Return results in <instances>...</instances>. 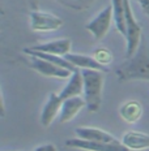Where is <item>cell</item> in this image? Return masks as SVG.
I'll return each mask as SVG.
<instances>
[{
	"label": "cell",
	"instance_id": "cell-12",
	"mask_svg": "<svg viewBox=\"0 0 149 151\" xmlns=\"http://www.w3.org/2000/svg\"><path fill=\"white\" fill-rule=\"evenodd\" d=\"M82 107H86V104H85L84 98H81V96H73V98L63 100L62 109L59 113V122L64 124V122L71 121L80 112Z\"/></svg>",
	"mask_w": 149,
	"mask_h": 151
},
{
	"label": "cell",
	"instance_id": "cell-20",
	"mask_svg": "<svg viewBox=\"0 0 149 151\" xmlns=\"http://www.w3.org/2000/svg\"><path fill=\"white\" fill-rule=\"evenodd\" d=\"M34 151H56V147L52 143H46V145H42V146H38Z\"/></svg>",
	"mask_w": 149,
	"mask_h": 151
},
{
	"label": "cell",
	"instance_id": "cell-14",
	"mask_svg": "<svg viewBox=\"0 0 149 151\" xmlns=\"http://www.w3.org/2000/svg\"><path fill=\"white\" fill-rule=\"evenodd\" d=\"M81 94H84V78H82L81 70L77 69L69 77L68 83L60 91L59 96L63 100H65L68 98H73V96H80Z\"/></svg>",
	"mask_w": 149,
	"mask_h": 151
},
{
	"label": "cell",
	"instance_id": "cell-18",
	"mask_svg": "<svg viewBox=\"0 0 149 151\" xmlns=\"http://www.w3.org/2000/svg\"><path fill=\"white\" fill-rule=\"evenodd\" d=\"M56 1L64 7L73 9V11H85V9L90 8L96 0H56Z\"/></svg>",
	"mask_w": 149,
	"mask_h": 151
},
{
	"label": "cell",
	"instance_id": "cell-8",
	"mask_svg": "<svg viewBox=\"0 0 149 151\" xmlns=\"http://www.w3.org/2000/svg\"><path fill=\"white\" fill-rule=\"evenodd\" d=\"M71 47L72 42L68 38H62V39H55L50 40V42L39 43L33 47H30L33 51L38 52H45V53H51V55H58V56H65L71 53Z\"/></svg>",
	"mask_w": 149,
	"mask_h": 151
},
{
	"label": "cell",
	"instance_id": "cell-4",
	"mask_svg": "<svg viewBox=\"0 0 149 151\" xmlns=\"http://www.w3.org/2000/svg\"><path fill=\"white\" fill-rule=\"evenodd\" d=\"M64 21L60 17L38 9L30 11V27L33 31H56L62 29Z\"/></svg>",
	"mask_w": 149,
	"mask_h": 151
},
{
	"label": "cell",
	"instance_id": "cell-2",
	"mask_svg": "<svg viewBox=\"0 0 149 151\" xmlns=\"http://www.w3.org/2000/svg\"><path fill=\"white\" fill-rule=\"evenodd\" d=\"M84 78V100L89 112L100 111L102 104L105 73L94 69H80Z\"/></svg>",
	"mask_w": 149,
	"mask_h": 151
},
{
	"label": "cell",
	"instance_id": "cell-16",
	"mask_svg": "<svg viewBox=\"0 0 149 151\" xmlns=\"http://www.w3.org/2000/svg\"><path fill=\"white\" fill-rule=\"evenodd\" d=\"M24 52L29 56H37V58H41V59H43V60H47V61L52 63V64H55V65H59V67H62V68L68 69V70H71V72L77 70V68H76L75 65H72L64 56L51 55V53H45V52H38V51H33L31 48H24Z\"/></svg>",
	"mask_w": 149,
	"mask_h": 151
},
{
	"label": "cell",
	"instance_id": "cell-13",
	"mask_svg": "<svg viewBox=\"0 0 149 151\" xmlns=\"http://www.w3.org/2000/svg\"><path fill=\"white\" fill-rule=\"evenodd\" d=\"M122 143L129 151H141L149 149V134L141 132H127L122 137Z\"/></svg>",
	"mask_w": 149,
	"mask_h": 151
},
{
	"label": "cell",
	"instance_id": "cell-3",
	"mask_svg": "<svg viewBox=\"0 0 149 151\" xmlns=\"http://www.w3.org/2000/svg\"><path fill=\"white\" fill-rule=\"evenodd\" d=\"M126 4V58H131L137 51L141 43V26L136 21L132 12L129 0H124Z\"/></svg>",
	"mask_w": 149,
	"mask_h": 151
},
{
	"label": "cell",
	"instance_id": "cell-17",
	"mask_svg": "<svg viewBox=\"0 0 149 151\" xmlns=\"http://www.w3.org/2000/svg\"><path fill=\"white\" fill-rule=\"evenodd\" d=\"M111 7L114 13V22L116 30L126 37V4L124 0H111Z\"/></svg>",
	"mask_w": 149,
	"mask_h": 151
},
{
	"label": "cell",
	"instance_id": "cell-1",
	"mask_svg": "<svg viewBox=\"0 0 149 151\" xmlns=\"http://www.w3.org/2000/svg\"><path fill=\"white\" fill-rule=\"evenodd\" d=\"M119 81H149V42L141 38V43L134 56L127 58L116 69Z\"/></svg>",
	"mask_w": 149,
	"mask_h": 151
},
{
	"label": "cell",
	"instance_id": "cell-6",
	"mask_svg": "<svg viewBox=\"0 0 149 151\" xmlns=\"http://www.w3.org/2000/svg\"><path fill=\"white\" fill-rule=\"evenodd\" d=\"M65 146L71 149H78L85 151H129L124 145L120 142L116 143H106V142H96V141H86L81 138H71L65 141Z\"/></svg>",
	"mask_w": 149,
	"mask_h": 151
},
{
	"label": "cell",
	"instance_id": "cell-19",
	"mask_svg": "<svg viewBox=\"0 0 149 151\" xmlns=\"http://www.w3.org/2000/svg\"><path fill=\"white\" fill-rule=\"evenodd\" d=\"M94 59L100 63V64L105 65V67H107V65L111 64L113 61V55L111 52L109 51L107 48H103V47H101V48H97L96 51H94Z\"/></svg>",
	"mask_w": 149,
	"mask_h": 151
},
{
	"label": "cell",
	"instance_id": "cell-9",
	"mask_svg": "<svg viewBox=\"0 0 149 151\" xmlns=\"http://www.w3.org/2000/svg\"><path fill=\"white\" fill-rule=\"evenodd\" d=\"M63 99L59 96V94L50 93L49 99H47L45 107L41 113V124L45 128H49L52 124V121L55 120L56 116H59L60 109H62Z\"/></svg>",
	"mask_w": 149,
	"mask_h": 151
},
{
	"label": "cell",
	"instance_id": "cell-10",
	"mask_svg": "<svg viewBox=\"0 0 149 151\" xmlns=\"http://www.w3.org/2000/svg\"><path fill=\"white\" fill-rule=\"evenodd\" d=\"M77 138L86 141H96V142H106V143H116L120 142L118 141L113 134L107 133L105 130L97 128H89V127H80L75 130Z\"/></svg>",
	"mask_w": 149,
	"mask_h": 151
},
{
	"label": "cell",
	"instance_id": "cell-22",
	"mask_svg": "<svg viewBox=\"0 0 149 151\" xmlns=\"http://www.w3.org/2000/svg\"><path fill=\"white\" fill-rule=\"evenodd\" d=\"M28 4L30 5L31 9H38V3H39V0H26Z\"/></svg>",
	"mask_w": 149,
	"mask_h": 151
},
{
	"label": "cell",
	"instance_id": "cell-11",
	"mask_svg": "<svg viewBox=\"0 0 149 151\" xmlns=\"http://www.w3.org/2000/svg\"><path fill=\"white\" fill-rule=\"evenodd\" d=\"M67 60L75 65L77 69H94V70H101L103 73L109 72V68L105 65L100 64L94 56H88V55H81V53H68L64 56Z\"/></svg>",
	"mask_w": 149,
	"mask_h": 151
},
{
	"label": "cell",
	"instance_id": "cell-15",
	"mask_svg": "<svg viewBox=\"0 0 149 151\" xmlns=\"http://www.w3.org/2000/svg\"><path fill=\"white\" fill-rule=\"evenodd\" d=\"M119 115L126 122L134 124L140 120L142 115V107L137 100H129L119 108Z\"/></svg>",
	"mask_w": 149,
	"mask_h": 151
},
{
	"label": "cell",
	"instance_id": "cell-21",
	"mask_svg": "<svg viewBox=\"0 0 149 151\" xmlns=\"http://www.w3.org/2000/svg\"><path fill=\"white\" fill-rule=\"evenodd\" d=\"M137 3L140 4L142 12L149 17V0H137Z\"/></svg>",
	"mask_w": 149,
	"mask_h": 151
},
{
	"label": "cell",
	"instance_id": "cell-7",
	"mask_svg": "<svg viewBox=\"0 0 149 151\" xmlns=\"http://www.w3.org/2000/svg\"><path fill=\"white\" fill-rule=\"evenodd\" d=\"M29 67L33 68L34 70L41 73L42 76H46V77H55V78H60V80L71 77L72 73H73V72L68 70V69L62 68V67H59V65H55L47 60L37 58V56H30Z\"/></svg>",
	"mask_w": 149,
	"mask_h": 151
},
{
	"label": "cell",
	"instance_id": "cell-23",
	"mask_svg": "<svg viewBox=\"0 0 149 151\" xmlns=\"http://www.w3.org/2000/svg\"><path fill=\"white\" fill-rule=\"evenodd\" d=\"M23 151H25V150H23Z\"/></svg>",
	"mask_w": 149,
	"mask_h": 151
},
{
	"label": "cell",
	"instance_id": "cell-5",
	"mask_svg": "<svg viewBox=\"0 0 149 151\" xmlns=\"http://www.w3.org/2000/svg\"><path fill=\"white\" fill-rule=\"evenodd\" d=\"M113 21H114V13H113V7L110 4L105 9H102L89 24H86L85 29L93 35L96 40H101L107 34Z\"/></svg>",
	"mask_w": 149,
	"mask_h": 151
}]
</instances>
